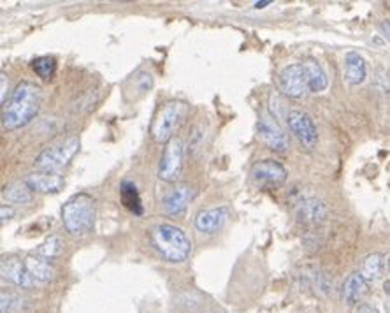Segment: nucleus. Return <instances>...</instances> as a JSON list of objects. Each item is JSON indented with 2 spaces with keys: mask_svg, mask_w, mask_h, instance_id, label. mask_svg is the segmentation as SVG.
Instances as JSON below:
<instances>
[{
  "mask_svg": "<svg viewBox=\"0 0 390 313\" xmlns=\"http://www.w3.org/2000/svg\"><path fill=\"white\" fill-rule=\"evenodd\" d=\"M120 198L121 202H124L125 208L128 211H132L134 215H143V202H141V196L137 187L134 185L132 182H124L120 187Z\"/></svg>",
  "mask_w": 390,
  "mask_h": 313,
  "instance_id": "20",
  "label": "nucleus"
},
{
  "mask_svg": "<svg viewBox=\"0 0 390 313\" xmlns=\"http://www.w3.org/2000/svg\"><path fill=\"white\" fill-rule=\"evenodd\" d=\"M6 82H8V77H6V74L2 73L0 74V90H2V92H0V101L4 102V104H6Z\"/></svg>",
  "mask_w": 390,
  "mask_h": 313,
  "instance_id": "28",
  "label": "nucleus"
},
{
  "mask_svg": "<svg viewBox=\"0 0 390 313\" xmlns=\"http://www.w3.org/2000/svg\"><path fill=\"white\" fill-rule=\"evenodd\" d=\"M0 310L2 313H21L27 305H25V299L18 294H12V292H2L0 296Z\"/></svg>",
  "mask_w": 390,
  "mask_h": 313,
  "instance_id": "25",
  "label": "nucleus"
},
{
  "mask_svg": "<svg viewBox=\"0 0 390 313\" xmlns=\"http://www.w3.org/2000/svg\"><path fill=\"white\" fill-rule=\"evenodd\" d=\"M271 2L269 0H266V2H255V8L257 9H262V8H266V6H269Z\"/></svg>",
  "mask_w": 390,
  "mask_h": 313,
  "instance_id": "31",
  "label": "nucleus"
},
{
  "mask_svg": "<svg viewBox=\"0 0 390 313\" xmlns=\"http://www.w3.org/2000/svg\"><path fill=\"white\" fill-rule=\"evenodd\" d=\"M0 271H2V278L8 280L9 283H12V285L18 287V289L27 290L34 287L35 280L30 276L25 263H21L18 257H4L2 263H0Z\"/></svg>",
  "mask_w": 390,
  "mask_h": 313,
  "instance_id": "11",
  "label": "nucleus"
},
{
  "mask_svg": "<svg viewBox=\"0 0 390 313\" xmlns=\"http://www.w3.org/2000/svg\"><path fill=\"white\" fill-rule=\"evenodd\" d=\"M32 70L37 74L41 79H51L57 73V60L53 57H37L32 62Z\"/></svg>",
  "mask_w": 390,
  "mask_h": 313,
  "instance_id": "23",
  "label": "nucleus"
},
{
  "mask_svg": "<svg viewBox=\"0 0 390 313\" xmlns=\"http://www.w3.org/2000/svg\"><path fill=\"white\" fill-rule=\"evenodd\" d=\"M192 198L193 192L188 185H176V189L170 190L167 193L166 201H164L166 213L170 215V217H183Z\"/></svg>",
  "mask_w": 390,
  "mask_h": 313,
  "instance_id": "14",
  "label": "nucleus"
},
{
  "mask_svg": "<svg viewBox=\"0 0 390 313\" xmlns=\"http://www.w3.org/2000/svg\"><path fill=\"white\" fill-rule=\"evenodd\" d=\"M183 166H185V146L179 137H174L164 148L159 166V178L166 183H176L182 176Z\"/></svg>",
  "mask_w": 390,
  "mask_h": 313,
  "instance_id": "6",
  "label": "nucleus"
},
{
  "mask_svg": "<svg viewBox=\"0 0 390 313\" xmlns=\"http://www.w3.org/2000/svg\"><path fill=\"white\" fill-rule=\"evenodd\" d=\"M12 217H14V209H12L11 206H6V205L0 206V218H2V222L11 220Z\"/></svg>",
  "mask_w": 390,
  "mask_h": 313,
  "instance_id": "27",
  "label": "nucleus"
},
{
  "mask_svg": "<svg viewBox=\"0 0 390 313\" xmlns=\"http://www.w3.org/2000/svg\"><path fill=\"white\" fill-rule=\"evenodd\" d=\"M367 294V282L360 273H353L343 283V301L348 306H357Z\"/></svg>",
  "mask_w": 390,
  "mask_h": 313,
  "instance_id": "17",
  "label": "nucleus"
},
{
  "mask_svg": "<svg viewBox=\"0 0 390 313\" xmlns=\"http://www.w3.org/2000/svg\"><path fill=\"white\" fill-rule=\"evenodd\" d=\"M95 199L88 193H76L62 208V224L69 234L81 238L90 234L95 225Z\"/></svg>",
  "mask_w": 390,
  "mask_h": 313,
  "instance_id": "3",
  "label": "nucleus"
},
{
  "mask_svg": "<svg viewBox=\"0 0 390 313\" xmlns=\"http://www.w3.org/2000/svg\"><path fill=\"white\" fill-rule=\"evenodd\" d=\"M366 76L367 66L362 55H359L357 51H348L344 57V82L352 86L362 85L366 82Z\"/></svg>",
  "mask_w": 390,
  "mask_h": 313,
  "instance_id": "16",
  "label": "nucleus"
},
{
  "mask_svg": "<svg viewBox=\"0 0 390 313\" xmlns=\"http://www.w3.org/2000/svg\"><path fill=\"white\" fill-rule=\"evenodd\" d=\"M2 198L14 205H27L32 201V190L27 183H12L2 190Z\"/></svg>",
  "mask_w": 390,
  "mask_h": 313,
  "instance_id": "22",
  "label": "nucleus"
},
{
  "mask_svg": "<svg viewBox=\"0 0 390 313\" xmlns=\"http://www.w3.org/2000/svg\"><path fill=\"white\" fill-rule=\"evenodd\" d=\"M79 150V140L77 137H69V140L62 141L60 144L46 148L43 153L35 159V167L44 173H55L58 174L64 167L69 166L74 155Z\"/></svg>",
  "mask_w": 390,
  "mask_h": 313,
  "instance_id": "5",
  "label": "nucleus"
},
{
  "mask_svg": "<svg viewBox=\"0 0 390 313\" xmlns=\"http://www.w3.org/2000/svg\"><path fill=\"white\" fill-rule=\"evenodd\" d=\"M383 292L390 298V280H387V282L383 283Z\"/></svg>",
  "mask_w": 390,
  "mask_h": 313,
  "instance_id": "30",
  "label": "nucleus"
},
{
  "mask_svg": "<svg viewBox=\"0 0 390 313\" xmlns=\"http://www.w3.org/2000/svg\"><path fill=\"white\" fill-rule=\"evenodd\" d=\"M151 243L167 263H185L192 252V241L182 227L173 224H159L151 231Z\"/></svg>",
  "mask_w": 390,
  "mask_h": 313,
  "instance_id": "2",
  "label": "nucleus"
},
{
  "mask_svg": "<svg viewBox=\"0 0 390 313\" xmlns=\"http://www.w3.org/2000/svg\"><path fill=\"white\" fill-rule=\"evenodd\" d=\"M251 180L257 187L266 190H273L282 187L286 182V169L276 160H260L251 167Z\"/></svg>",
  "mask_w": 390,
  "mask_h": 313,
  "instance_id": "8",
  "label": "nucleus"
},
{
  "mask_svg": "<svg viewBox=\"0 0 390 313\" xmlns=\"http://www.w3.org/2000/svg\"><path fill=\"white\" fill-rule=\"evenodd\" d=\"M278 83L280 90H282L286 97H290V99H302V97L309 92L302 64L286 66L285 69L280 73Z\"/></svg>",
  "mask_w": 390,
  "mask_h": 313,
  "instance_id": "10",
  "label": "nucleus"
},
{
  "mask_svg": "<svg viewBox=\"0 0 390 313\" xmlns=\"http://www.w3.org/2000/svg\"><path fill=\"white\" fill-rule=\"evenodd\" d=\"M383 269V257L382 254H369L364 257L362 264H360V275L366 282H373L382 275Z\"/></svg>",
  "mask_w": 390,
  "mask_h": 313,
  "instance_id": "21",
  "label": "nucleus"
},
{
  "mask_svg": "<svg viewBox=\"0 0 390 313\" xmlns=\"http://www.w3.org/2000/svg\"><path fill=\"white\" fill-rule=\"evenodd\" d=\"M257 134H259L262 143L266 144L269 150L283 153V151H286V148H289V137H286L283 129L278 125L275 116L269 115V113H262V115H260V120L259 124H257Z\"/></svg>",
  "mask_w": 390,
  "mask_h": 313,
  "instance_id": "9",
  "label": "nucleus"
},
{
  "mask_svg": "<svg viewBox=\"0 0 390 313\" xmlns=\"http://www.w3.org/2000/svg\"><path fill=\"white\" fill-rule=\"evenodd\" d=\"M228 217H231V209L227 206L202 209L195 217V229L202 234H217L227 224Z\"/></svg>",
  "mask_w": 390,
  "mask_h": 313,
  "instance_id": "12",
  "label": "nucleus"
},
{
  "mask_svg": "<svg viewBox=\"0 0 390 313\" xmlns=\"http://www.w3.org/2000/svg\"><path fill=\"white\" fill-rule=\"evenodd\" d=\"M302 69H304L309 92L318 93L327 88V74H325V70L322 69V66L317 60H313V58L304 60V62H302Z\"/></svg>",
  "mask_w": 390,
  "mask_h": 313,
  "instance_id": "18",
  "label": "nucleus"
},
{
  "mask_svg": "<svg viewBox=\"0 0 390 313\" xmlns=\"http://www.w3.org/2000/svg\"><path fill=\"white\" fill-rule=\"evenodd\" d=\"M294 213L299 224L318 225L327 218V206L317 198H306L298 202Z\"/></svg>",
  "mask_w": 390,
  "mask_h": 313,
  "instance_id": "13",
  "label": "nucleus"
},
{
  "mask_svg": "<svg viewBox=\"0 0 390 313\" xmlns=\"http://www.w3.org/2000/svg\"><path fill=\"white\" fill-rule=\"evenodd\" d=\"M64 252V241L60 236H51L48 238L44 243H41L35 250L39 257H46V259H53V257H58Z\"/></svg>",
  "mask_w": 390,
  "mask_h": 313,
  "instance_id": "24",
  "label": "nucleus"
},
{
  "mask_svg": "<svg viewBox=\"0 0 390 313\" xmlns=\"http://www.w3.org/2000/svg\"><path fill=\"white\" fill-rule=\"evenodd\" d=\"M382 30L385 32L387 37L390 39V21H383V23H382Z\"/></svg>",
  "mask_w": 390,
  "mask_h": 313,
  "instance_id": "29",
  "label": "nucleus"
},
{
  "mask_svg": "<svg viewBox=\"0 0 390 313\" xmlns=\"http://www.w3.org/2000/svg\"><path fill=\"white\" fill-rule=\"evenodd\" d=\"M25 183L28 185V189L34 192L41 193H57L62 190L64 178L60 174L55 173H44V171H37V173L28 174Z\"/></svg>",
  "mask_w": 390,
  "mask_h": 313,
  "instance_id": "15",
  "label": "nucleus"
},
{
  "mask_svg": "<svg viewBox=\"0 0 390 313\" xmlns=\"http://www.w3.org/2000/svg\"><path fill=\"white\" fill-rule=\"evenodd\" d=\"M352 313H380V312L373 305H367V303H359L357 306H353Z\"/></svg>",
  "mask_w": 390,
  "mask_h": 313,
  "instance_id": "26",
  "label": "nucleus"
},
{
  "mask_svg": "<svg viewBox=\"0 0 390 313\" xmlns=\"http://www.w3.org/2000/svg\"><path fill=\"white\" fill-rule=\"evenodd\" d=\"M41 88L30 82H21L12 90L9 101L2 109V127L16 131L30 124L41 111Z\"/></svg>",
  "mask_w": 390,
  "mask_h": 313,
  "instance_id": "1",
  "label": "nucleus"
},
{
  "mask_svg": "<svg viewBox=\"0 0 390 313\" xmlns=\"http://www.w3.org/2000/svg\"><path fill=\"white\" fill-rule=\"evenodd\" d=\"M389 271H390V257H389Z\"/></svg>",
  "mask_w": 390,
  "mask_h": 313,
  "instance_id": "32",
  "label": "nucleus"
},
{
  "mask_svg": "<svg viewBox=\"0 0 390 313\" xmlns=\"http://www.w3.org/2000/svg\"><path fill=\"white\" fill-rule=\"evenodd\" d=\"M286 125L304 150H313L318 143V131L313 118L301 109H292L286 115Z\"/></svg>",
  "mask_w": 390,
  "mask_h": 313,
  "instance_id": "7",
  "label": "nucleus"
},
{
  "mask_svg": "<svg viewBox=\"0 0 390 313\" xmlns=\"http://www.w3.org/2000/svg\"><path fill=\"white\" fill-rule=\"evenodd\" d=\"M23 263L32 278L37 280V282H50V280H53L55 269L48 260H43L41 257L28 256Z\"/></svg>",
  "mask_w": 390,
  "mask_h": 313,
  "instance_id": "19",
  "label": "nucleus"
},
{
  "mask_svg": "<svg viewBox=\"0 0 390 313\" xmlns=\"http://www.w3.org/2000/svg\"><path fill=\"white\" fill-rule=\"evenodd\" d=\"M188 113V104L183 101H169L159 109L151 124V137L157 143H169L174 140V134L182 127Z\"/></svg>",
  "mask_w": 390,
  "mask_h": 313,
  "instance_id": "4",
  "label": "nucleus"
}]
</instances>
